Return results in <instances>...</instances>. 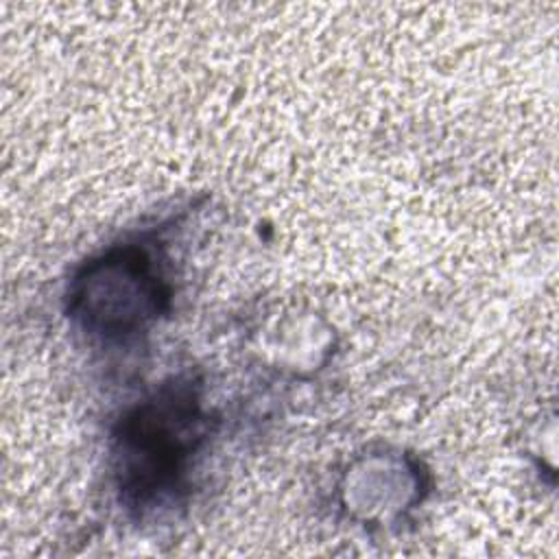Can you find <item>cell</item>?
I'll return each instance as SVG.
<instances>
[{
  "label": "cell",
  "instance_id": "1",
  "mask_svg": "<svg viewBox=\"0 0 559 559\" xmlns=\"http://www.w3.org/2000/svg\"><path fill=\"white\" fill-rule=\"evenodd\" d=\"M203 415L190 384H173L138 406L120 426V487L133 500L173 491L203 439Z\"/></svg>",
  "mask_w": 559,
  "mask_h": 559
},
{
  "label": "cell",
  "instance_id": "2",
  "mask_svg": "<svg viewBox=\"0 0 559 559\" xmlns=\"http://www.w3.org/2000/svg\"><path fill=\"white\" fill-rule=\"evenodd\" d=\"M166 299V277L153 253L124 245L76 277L72 312L94 334L127 336L157 317Z\"/></svg>",
  "mask_w": 559,
  "mask_h": 559
}]
</instances>
